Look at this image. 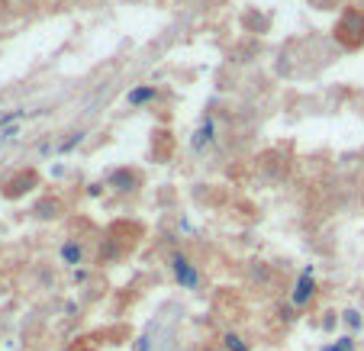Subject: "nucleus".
Returning <instances> with one entry per match:
<instances>
[{"label": "nucleus", "mask_w": 364, "mask_h": 351, "mask_svg": "<svg viewBox=\"0 0 364 351\" xmlns=\"http://www.w3.org/2000/svg\"><path fill=\"white\" fill-rule=\"evenodd\" d=\"M171 271H175V281L181 283L184 291H194V287H197L200 283V271L197 267H194V261L187 258V255H171Z\"/></svg>", "instance_id": "f257e3e1"}, {"label": "nucleus", "mask_w": 364, "mask_h": 351, "mask_svg": "<svg viewBox=\"0 0 364 351\" xmlns=\"http://www.w3.org/2000/svg\"><path fill=\"white\" fill-rule=\"evenodd\" d=\"M313 293H316V271H313V264H310V267L300 271V277H296V287H294V293H290V303L306 306L313 300Z\"/></svg>", "instance_id": "f03ea898"}, {"label": "nucleus", "mask_w": 364, "mask_h": 351, "mask_svg": "<svg viewBox=\"0 0 364 351\" xmlns=\"http://www.w3.org/2000/svg\"><path fill=\"white\" fill-rule=\"evenodd\" d=\"M132 103V107H142V103H149V100H155V84H142L136 87V91H130V97H126Z\"/></svg>", "instance_id": "7ed1b4c3"}, {"label": "nucleus", "mask_w": 364, "mask_h": 351, "mask_svg": "<svg viewBox=\"0 0 364 351\" xmlns=\"http://www.w3.org/2000/svg\"><path fill=\"white\" fill-rule=\"evenodd\" d=\"M210 142H213V120L206 116L203 126H200L197 136H194V148H197V152H203V146H210Z\"/></svg>", "instance_id": "20e7f679"}, {"label": "nucleus", "mask_w": 364, "mask_h": 351, "mask_svg": "<svg viewBox=\"0 0 364 351\" xmlns=\"http://www.w3.org/2000/svg\"><path fill=\"white\" fill-rule=\"evenodd\" d=\"M61 258L68 261V264H77V261H81V245H77V242H65V248H61Z\"/></svg>", "instance_id": "39448f33"}, {"label": "nucleus", "mask_w": 364, "mask_h": 351, "mask_svg": "<svg viewBox=\"0 0 364 351\" xmlns=\"http://www.w3.org/2000/svg\"><path fill=\"white\" fill-rule=\"evenodd\" d=\"M222 342H226L229 351H249V345H245L239 336H232V332H226V338H222Z\"/></svg>", "instance_id": "423d86ee"}, {"label": "nucleus", "mask_w": 364, "mask_h": 351, "mask_svg": "<svg viewBox=\"0 0 364 351\" xmlns=\"http://www.w3.org/2000/svg\"><path fill=\"white\" fill-rule=\"evenodd\" d=\"M322 351H355V342H351V338H335V342L326 345Z\"/></svg>", "instance_id": "0eeeda50"}, {"label": "nucleus", "mask_w": 364, "mask_h": 351, "mask_svg": "<svg viewBox=\"0 0 364 351\" xmlns=\"http://www.w3.org/2000/svg\"><path fill=\"white\" fill-rule=\"evenodd\" d=\"M345 322H349L351 328H361V313H358V309H345Z\"/></svg>", "instance_id": "6e6552de"}, {"label": "nucleus", "mask_w": 364, "mask_h": 351, "mask_svg": "<svg viewBox=\"0 0 364 351\" xmlns=\"http://www.w3.org/2000/svg\"><path fill=\"white\" fill-rule=\"evenodd\" d=\"M81 139H84V136H81V132H75V136H71V139H68V142H65V146H61V152H71V148H75V146H77V142H81Z\"/></svg>", "instance_id": "1a4fd4ad"}, {"label": "nucleus", "mask_w": 364, "mask_h": 351, "mask_svg": "<svg viewBox=\"0 0 364 351\" xmlns=\"http://www.w3.org/2000/svg\"><path fill=\"white\" fill-rule=\"evenodd\" d=\"M132 351H149V336H142L136 345H132Z\"/></svg>", "instance_id": "9d476101"}]
</instances>
